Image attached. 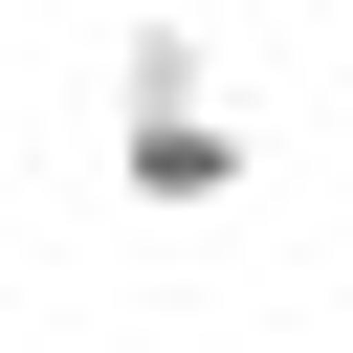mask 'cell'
<instances>
[{
	"mask_svg": "<svg viewBox=\"0 0 353 353\" xmlns=\"http://www.w3.org/2000/svg\"><path fill=\"white\" fill-rule=\"evenodd\" d=\"M110 110H221V44L154 0V22H110Z\"/></svg>",
	"mask_w": 353,
	"mask_h": 353,
	"instance_id": "7a4b0ae2",
	"label": "cell"
},
{
	"mask_svg": "<svg viewBox=\"0 0 353 353\" xmlns=\"http://www.w3.org/2000/svg\"><path fill=\"white\" fill-rule=\"evenodd\" d=\"M110 199H132V221H221V199H243V132H221V110H110Z\"/></svg>",
	"mask_w": 353,
	"mask_h": 353,
	"instance_id": "6da1fadb",
	"label": "cell"
}]
</instances>
